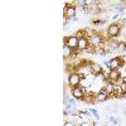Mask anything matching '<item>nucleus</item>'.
<instances>
[{
  "label": "nucleus",
  "mask_w": 126,
  "mask_h": 126,
  "mask_svg": "<svg viewBox=\"0 0 126 126\" xmlns=\"http://www.w3.org/2000/svg\"><path fill=\"white\" fill-rule=\"evenodd\" d=\"M76 3H67L66 6H64V10H63V14H64V18H68V19H73L76 18V14H77V6L73 5Z\"/></svg>",
  "instance_id": "obj_1"
},
{
  "label": "nucleus",
  "mask_w": 126,
  "mask_h": 126,
  "mask_svg": "<svg viewBox=\"0 0 126 126\" xmlns=\"http://www.w3.org/2000/svg\"><path fill=\"white\" fill-rule=\"evenodd\" d=\"M121 32V25L119 23H112L107 27V34L110 38H117Z\"/></svg>",
  "instance_id": "obj_2"
},
{
  "label": "nucleus",
  "mask_w": 126,
  "mask_h": 126,
  "mask_svg": "<svg viewBox=\"0 0 126 126\" xmlns=\"http://www.w3.org/2000/svg\"><path fill=\"white\" fill-rule=\"evenodd\" d=\"M81 81H82V77H81V75L78 72H73V73H69L68 75V83H69V86L72 88L79 86Z\"/></svg>",
  "instance_id": "obj_3"
},
{
  "label": "nucleus",
  "mask_w": 126,
  "mask_h": 126,
  "mask_svg": "<svg viewBox=\"0 0 126 126\" xmlns=\"http://www.w3.org/2000/svg\"><path fill=\"white\" fill-rule=\"evenodd\" d=\"M102 40H105V39L102 38V35H101V33H100L98 30H96V32H94L93 34H91L90 38H88L90 46H92V47H94V48H97Z\"/></svg>",
  "instance_id": "obj_4"
},
{
  "label": "nucleus",
  "mask_w": 126,
  "mask_h": 126,
  "mask_svg": "<svg viewBox=\"0 0 126 126\" xmlns=\"http://www.w3.org/2000/svg\"><path fill=\"white\" fill-rule=\"evenodd\" d=\"M63 44H66V46H68L71 49H78V37H76V35H69V37H67V42L66 43H63Z\"/></svg>",
  "instance_id": "obj_5"
},
{
  "label": "nucleus",
  "mask_w": 126,
  "mask_h": 126,
  "mask_svg": "<svg viewBox=\"0 0 126 126\" xmlns=\"http://www.w3.org/2000/svg\"><path fill=\"white\" fill-rule=\"evenodd\" d=\"M72 96H73V98L77 100V101H83L85 92L82 91L81 86H77V87H73V88H72Z\"/></svg>",
  "instance_id": "obj_6"
},
{
  "label": "nucleus",
  "mask_w": 126,
  "mask_h": 126,
  "mask_svg": "<svg viewBox=\"0 0 126 126\" xmlns=\"http://www.w3.org/2000/svg\"><path fill=\"white\" fill-rule=\"evenodd\" d=\"M124 64V62L121 59V57H115L112 59H110V69H120Z\"/></svg>",
  "instance_id": "obj_7"
},
{
  "label": "nucleus",
  "mask_w": 126,
  "mask_h": 126,
  "mask_svg": "<svg viewBox=\"0 0 126 126\" xmlns=\"http://www.w3.org/2000/svg\"><path fill=\"white\" fill-rule=\"evenodd\" d=\"M120 77H121V75H120V71H119V69H111V71L109 72V75H107V79L111 81L113 85L116 83V81H117Z\"/></svg>",
  "instance_id": "obj_8"
},
{
  "label": "nucleus",
  "mask_w": 126,
  "mask_h": 126,
  "mask_svg": "<svg viewBox=\"0 0 126 126\" xmlns=\"http://www.w3.org/2000/svg\"><path fill=\"white\" fill-rule=\"evenodd\" d=\"M107 100H109V93L103 88H101L98 92H96V103L97 102H105Z\"/></svg>",
  "instance_id": "obj_9"
},
{
  "label": "nucleus",
  "mask_w": 126,
  "mask_h": 126,
  "mask_svg": "<svg viewBox=\"0 0 126 126\" xmlns=\"http://www.w3.org/2000/svg\"><path fill=\"white\" fill-rule=\"evenodd\" d=\"M88 47H90V42H88V38H86V37L78 38V50L83 52V50H86Z\"/></svg>",
  "instance_id": "obj_10"
},
{
  "label": "nucleus",
  "mask_w": 126,
  "mask_h": 126,
  "mask_svg": "<svg viewBox=\"0 0 126 126\" xmlns=\"http://www.w3.org/2000/svg\"><path fill=\"white\" fill-rule=\"evenodd\" d=\"M101 72H103L102 66L100 64V63H94V62H92V63H91V75L97 76L98 73H101Z\"/></svg>",
  "instance_id": "obj_11"
},
{
  "label": "nucleus",
  "mask_w": 126,
  "mask_h": 126,
  "mask_svg": "<svg viewBox=\"0 0 126 126\" xmlns=\"http://www.w3.org/2000/svg\"><path fill=\"white\" fill-rule=\"evenodd\" d=\"M72 56H73V49H71L66 44H63V57H64V61L69 59Z\"/></svg>",
  "instance_id": "obj_12"
},
{
  "label": "nucleus",
  "mask_w": 126,
  "mask_h": 126,
  "mask_svg": "<svg viewBox=\"0 0 126 126\" xmlns=\"http://www.w3.org/2000/svg\"><path fill=\"white\" fill-rule=\"evenodd\" d=\"M75 3H76V5H78V8H85L87 5V1H85V0H77Z\"/></svg>",
  "instance_id": "obj_13"
},
{
  "label": "nucleus",
  "mask_w": 126,
  "mask_h": 126,
  "mask_svg": "<svg viewBox=\"0 0 126 126\" xmlns=\"http://www.w3.org/2000/svg\"><path fill=\"white\" fill-rule=\"evenodd\" d=\"M78 126H94V124H93V122H91L90 120H86V121H83L82 124H79Z\"/></svg>",
  "instance_id": "obj_14"
},
{
  "label": "nucleus",
  "mask_w": 126,
  "mask_h": 126,
  "mask_svg": "<svg viewBox=\"0 0 126 126\" xmlns=\"http://www.w3.org/2000/svg\"><path fill=\"white\" fill-rule=\"evenodd\" d=\"M125 115H126V109H125Z\"/></svg>",
  "instance_id": "obj_15"
},
{
  "label": "nucleus",
  "mask_w": 126,
  "mask_h": 126,
  "mask_svg": "<svg viewBox=\"0 0 126 126\" xmlns=\"http://www.w3.org/2000/svg\"><path fill=\"white\" fill-rule=\"evenodd\" d=\"M102 126H107V125H102Z\"/></svg>",
  "instance_id": "obj_16"
}]
</instances>
